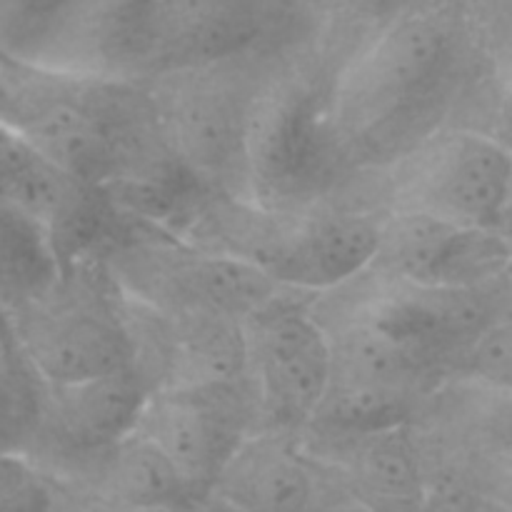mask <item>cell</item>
Wrapping results in <instances>:
<instances>
[{"label": "cell", "instance_id": "d6986e66", "mask_svg": "<svg viewBox=\"0 0 512 512\" xmlns=\"http://www.w3.org/2000/svg\"><path fill=\"white\" fill-rule=\"evenodd\" d=\"M512 375V330L510 315L495 320L455 360L450 383L510 393Z\"/></svg>", "mask_w": 512, "mask_h": 512}, {"label": "cell", "instance_id": "8fae6325", "mask_svg": "<svg viewBox=\"0 0 512 512\" xmlns=\"http://www.w3.org/2000/svg\"><path fill=\"white\" fill-rule=\"evenodd\" d=\"M263 28L258 0H155L123 78L153 80L228 63Z\"/></svg>", "mask_w": 512, "mask_h": 512}, {"label": "cell", "instance_id": "603a6c76", "mask_svg": "<svg viewBox=\"0 0 512 512\" xmlns=\"http://www.w3.org/2000/svg\"><path fill=\"white\" fill-rule=\"evenodd\" d=\"M10 350V335H8V325H5L3 313H0V358Z\"/></svg>", "mask_w": 512, "mask_h": 512}, {"label": "cell", "instance_id": "5bb4252c", "mask_svg": "<svg viewBox=\"0 0 512 512\" xmlns=\"http://www.w3.org/2000/svg\"><path fill=\"white\" fill-rule=\"evenodd\" d=\"M55 493L73 495L75 503L103 500L118 505L195 508L193 495L173 465L138 430L75 465Z\"/></svg>", "mask_w": 512, "mask_h": 512}, {"label": "cell", "instance_id": "ac0fdd59", "mask_svg": "<svg viewBox=\"0 0 512 512\" xmlns=\"http://www.w3.org/2000/svg\"><path fill=\"white\" fill-rule=\"evenodd\" d=\"M38 378L10 343L0 358V458H23L38 423Z\"/></svg>", "mask_w": 512, "mask_h": 512}, {"label": "cell", "instance_id": "6da1fadb", "mask_svg": "<svg viewBox=\"0 0 512 512\" xmlns=\"http://www.w3.org/2000/svg\"><path fill=\"white\" fill-rule=\"evenodd\" d=\"M455 45L430 13H398L330 83V113L350 170H380L443 128Z\"/></svg>", "mask_w": 512, "mask_h": 512}, {"label": "cell", "instance_id": "44dd1931", "mask_svg": "<svg viewBox=\"0 0 512 512\" xmlns=\"http://www.w3.org/2000/svg\"><path fill=\"white\" fill-rule=\"evenodd\" d=\"M403 0H325L333 13L345 15V18H395V8Z\"/></svg>", "mask_w": 512, "mask_h": 512}, {"label": "cell", "instance_id": "8992f818", "mask_svg": "<svg viewBox=\"0 0 512 512\" xmlns=\"http://www.w3.org/2000/svg\"><path fill=\"white\" fill-rule=\"evenodd\" d=\"M223 65L145 80L160 130L190 183L203 193L248 198L245 138L258 80L223 73Z\"/></svg>", "mask_w": 512, "mask_h": 512}, {"label": "cell", "instance_id": "52a82bcc", "mask_svg": "<svg viewBox=\"0 0 512 512\" xmlns=\"http://www.w3.org/2000/svg\"><path fill=\"white\" fill-rule=\"evenodd\" d=\"M315 293L283 288L243 320V380L260 430L300 435L330 378V343L313 313Z\"/></svg>", "mask_w": 512, "mask_h": 512}, {"label": "cell", "instance_id": "2e32d148", "mask_svg": "<svg viewBox=\"0 0 512 512\" xmlns=\"http://www.w3.org/2000/svg\"><path fill=\"white\" fill-rule=\"evenodd\" d=\"M63 268L45 235L0 203V310L28 298Z\"/></svg>", "mask_w": 512, "mask_h": 512}, {"label": "cell", "instance_id": "e0dca14e", "mask_svg": "<svg viewBox=\"0 0 512 512\" xmlns=\"http://www.w3.org/2000/svg\"><path fill=\"white\" fill-rule=\"evenodd\" d=\"M75 0H0V55L35 63Z\"/></svg>", "mask_w": 512, "mask_h": 512}, {"label": "cell", "instance_id": "5b68a950", "mask_svg": "<svg viewBox=\"0 0 512 512\" xmlns=\"http://www.w3.org/2000/svg\"><path fill=\"white\" fill-rule=\"evenodd\" d=\"M378 173L388 213L508 233L512 163L508 145L493 133L443 125Z\"/></svg>", "mask_w": 512, "mask_h": 512}, {"label": "cell", "instance_id": "3957f363", "mask_svg": "<svg viewBox=\"0 0 512 512\" xmlns=\"http://www.w3.org/2000/svg\"><path fill=\"white\" fill-rule=\"evenodd\" d=\"M93 258L123 298L155 315H228L243 323L283 290L253 265L123 210Z\"/></svg>", "mask_w": 512, "mask_h": 512}, {"label": "cell", "instance_id": "277c9868", "mask_svg": "<svg viewBox=\"0 0 512 512\" xmlns=\"http://www.w3.org/2000/svg\"><path fill=\"white\" fill-rule=\"evenodd\" d=\"M330 83L305 70L258 80L245 138L250 200L300 210L353 178L333 128Z\"/></svg>", "mask_w": 512, "mask_h": 512}, {"label": "cell", "instance_id": "9a60e30c", "mask_svg": "<svg viewBox=\"0 0 512 512\" xmlns=\"http://www.w3.org/2000/svg\"><path fill=\"white\" fill-rule=\"evenodd\" d=\"M155 0H75L35 63L65 73L123 78Z\"/></svg>", "mask_w": 512, "mask_h": 512}, {"label": "cell", "instance_id": "cb8c5ba5", "mask_svg": "<svg viewBox=\"0 0 512 512\" xmlns=\"http://www.w3.org/2000/svg\"><path fill=\"white\" fill-rule=\"evenodd\" d=\"M0 60H3V55H0Z\"/></svg>", "mask_w": 512, "mask_h": 512}, {"label": "cell", "instance_id": "7c38bea8", "mask_svg": "<svg viewBox=\"0 0 512 512\" xmlns=\"http://www.w3.org/2000/svg\"><path fill=\"white\" fill-rule=\"evenodd\" d=\"M508 233L468 230L415 213H385L373 273L415 285L488 288L508 280Z\"/></svg>", "mask_w": 512, "mask_h": 512}, {"label": "cell", "instance_id": "9c48e42d", "mask_svg": "<svg viewBox=\"0 0 512 512\" xmlns=\"http://www.w3.org/2000/svg\"><path fill=\"white\" fill-rule=\"evenodd\" d=\"M200 498L235 448L260 430L245 380L153 390L135 425Z\"/></svg>", "mask_w": 512, "mask_h": 512}, {"label": "cell", "instance_id": "7a4b0ae2", "mask_svg": "<svg viewBox=\"0 0 512 512\" xmlns=\"http://www.w3.org/2000/svg\"><path fill=\"white\" fill-rule=\"evenodd\" d=\"M0 313L15 353L45 385L135 365L128 305L95 258L65 265L50 283Z\"/></svg>", "mask_w": 512, "mask_h": 512}, {"label": "cell", "instance_id": "ba28073f", "mask_svg": "<svg viewBox=\"0 0 512 512\" xmlns=\"http://www.w3.org/2000/svg\"><path fill=\"white\" fill-rule=\"evenodd\" d=\"M150 393L138 365L78 383H40L38 423L23 458L58 488L75 465L133 433Z\"/></svg>", "mask_w": 512, "mask_h": 512}, {"label": "cell", "instance_id": "ffe728a7", "mask_svg": "<svg viewBox=\"0 0 512 512\" xmlns=\"http://www.w3.org/2000/svg\"><path fill=\"white\" fill-rule=\"evenodd\" d=\"M315 465V493L308 512H375L363 498L353 493L338 475Z\"/></svg>", "mask_w": 512, "mask_h": 512}, {"label": "cell", "instance_id": "7402d4cb", "mask_svg": "<svg viewBox=\"0 0 512 512\" xmlns=\"http://www.w3.org/2000/svg\"><path fill=\"white\" fill-rule=\"evenodd\" d=\"M73 512H198L195 508H170V505H118L103 500H78Z\"/></svg>", "mask_w": 512, "mask_h": 512}, {"label": "cell", "instance_id": "4fadbf2b", "mask_svg": "<svg viewBox=\"0 0 512 512\" xmlns=\"http://www.w3.org/2000/svg\"><path fill=\"white\" fill-rule=\"evenodd\" d=\"M315 465L298 435L255 430L230 453L208 485L198 512H308Z\"/></svg>", "mask_w": 512, "mask_h": 512}, {"label": "cell", "instance_id": "30bf717a", "mask_svg": "<svg viewBox=\"0 0 512 512\" xmlns=\"http://www.w3.org/2000/svg\"><path fill=\"white\" fill-rule=\"evenodd\" d=\"M0 203L33 223L60 265L93 258L118 225L120 208L65 173L0 123Z\"/></svg>", "mask_w": 512, "mask_h": 512}]
</instances>
